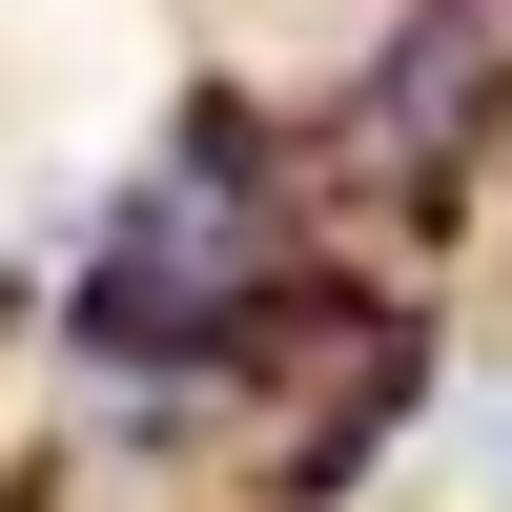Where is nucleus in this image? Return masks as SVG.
<instances>
[{"mask_svg": "<svg viewBox=\"0 0 512 512\" xmlns=\"http://www.w3.org/2000/svg\"><path fill=\"white\" fill-rule=\"evenodd\" d=\"M472 512H512V369H492V410H472Z\"/></svg>", "mask_w": 512, "mask_h": 512, "instance_id": "nucleus-1", "label": "nucleus"}, {"mask_svg": "<svg viewBox=\"0 0 512 512\" xmlns=\"http://www.w3.org/2000/svg\"><path fill=\"white\" fill-rule=\"evenodd\" d=\"M0 308H21V287H0Z\"/></svg>", "mask_w": 512, "mask_h": 512, "instance_id": "nucleus-2", "label": "nucleus"}]
</instances>
